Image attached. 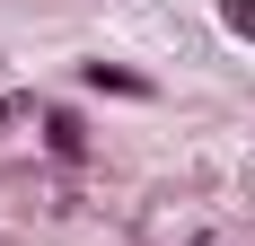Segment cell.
<instances>
[{
  "mask_svg": "<svg viewBox=\"0 0 255 246\" xmlns=\"http://www.w3.org/2000/svg\"><path fill=\"white\" fill-rule=\"evenodd\" d=\"M79 79H88V88H115V97H150V79L124 71V62H79Z\"/></svg>",
  "mask_w": 255,
  "mask_h": 246,
  "instance_id": "obj_2",
  "label": "cell"
},
{
  "mask_svg": "<svg viewBox=\"0 0 255 246\" xmlns=\"http://www.w3.org/2000/svg\"><path fill=\"white\" fill-rule=\"evenodd\" d=\"M26 115V97H0V132H9V123H18Z\"/></svg>",
  "mask_w": 255,
  "mask_h": 246,
  "instance_id": "obj_4",
  "label": "cell"
},
{
  "mask_svg": "<svg viewBox=\"0 0 255 246\" xmlns=\"http://www.w3.org/2000/svg\"><path fill=\"white\" fill-rule=\"evenodd\" d=\"M44 149H53V158H88V132H79L71 106H44Z\"/></svg>",
  "mask_w": 255,
  "mask_h": 246,
  "instance_id": "obj_1",
  "label": "cell"
},
{
  "mask_svg": "<svg viewBox=\"0 0 255 246\" xmlns=\"http://www.w3.org/2000/svg\"><path fill=\"white\" fill-rule=\"evenodd\" d=\"M220 26H229V35H247V44H255V0H220Z\"/></svg>",
  "mask_w": 255,
  "mask_h": 246,
  "instance_id": "obj_3",
  "label": "cell"
}]
</instances>
